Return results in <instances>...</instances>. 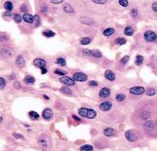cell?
I'll list each match as a JSON object with an SVG mask.
<instances>
[{
    "label": "cell",
    "instance_id": "f1b7e54d",
    "mask_svg": "<svg viewBox=\"0 0 157 151\" xmlns=\"http://www.w3.org/2000/svg\"><path fill=\"white\" fill-rule=\"evenodd\" d=\"M125 99H126V96L125 95L123 94H117V96H115V100L118 101V102H123Z\"/></svg>",
    "mask_w": 157,
    "mask_h": 151
},
{
    "label": "cell",
    "instance_id": "83f0119b",
    "mask_svg": "<svg viewBox=\"0 0 157 151\" xmlns=\"http://www.w3.org/2000/svg\"><path fill=\"white\" fill-rule=\"evenodd\" d=\"M55 63L60 66H66V60H65L64 58H57V60H55Z\"/></svg>",
    "mask_w": 157,
    "mask_h": 151
},
{
    "label": "cell",
    "instance_id": "c3c4849f",
    "mask_svg": "<svg viewBox=\"0 0 157 151\" xmlns=\"http://www.w3.org/2000/svg\"><path fill=\"white\" fill-rule=\"evenodd\" d=\"M72 118H73V120H75V121H79V122H80V121H82V120H80V118L77 117V116H75V115H72Z\"/></svg>",
    "mask_w": 157,
    "mask_h": 151
},
{
    "label": "cell",
    "instance_id": "9a60e30c",
    "mask_svg": "<svg viewBox=\"0 0 157 151\" xmlns=\"http://www.w3.org/2000/svg\"><path fill=\"white\" fill-rule=\"evenodd\" d=\"M16 64H17V66L19 67V68H23V67L25 66V60L22 56H19V57L17 58V59H16Z\"/></svg>",
    "mask_w": 157,
    "mask_h": 151
},
{
    "label": "cell",
    "instance_id": "cb8c5ba5",
    "mask_svg": "<svg viewBox=\"0 0 157 151\" xmlns=\"http://www.w3.org/2000/svg\"><path fill=\"white\" fill-rule=\"evenodd\" d=\"M29 117H30L32 120H38L39 117H40V115L35 111H30L29 112Z\"/></svg>",
    "mask_w": 157,
    "mask_h": 151
},
{
    "label": "cell",
    "instance_id": "7a4b0ae2",
    "mask_svg": "<svg viewBox=\"0 0 157 151\" xmlns=\"http://www.w3.org/2000/svg\"><path fill=\"white\" fill-rule=\"evenodd\" d=\"M129 93L131 95H135V96H140L145 93V89L142 86H134L129 88Z\"/></svg>",
    "mask_w": 157,
    "mask_h": 151
},
{
    "label": "cell",
    "instance_id": "681fc988",
    "mask_svg": "<svg viewBox=\"0 0 157 151\" xmlns=\"http://www.w3.org/2000/svg\"><path fill=\"white\" fill-rule=\"evenodd\" d=\"M14 136H16V138H21V139L24 138L21 134H14Z\"/></svg>",
    "mask_w": 157,
    "mask_h": 151
},
{
    "label": "cell",
    "instance_id": "db71d44e",
    "mask_svg": "<svg viewBox=\"0 0 157 151\" xmlns=\"http://www.w3.org/2000/svg\"><path fill=\"white\" fill-rule=\"evenodd\" d=\"M2 121H3V118L1 117V116H0V123L2 122Z\"/></svg>",
    "mask_w": 157,
    "mask_h": 151
},
{
    "label": "cell",
    "instance_id": "ee69618b",
    "mask_svg": "<svg viewBox=\"0 0 157 151\" xmlns=\"http://www.w3.org/2000/svg\"><path fill=\"white\" fill-rule=\"evenodd\" d=\"M82 53H83L84 55L92 56V51L91 50H88V49H84V50H82Z\"/></svg>",
    "mask_w": 157,
    "mask_h": 151
},
{
    "label": "cell",
    "instance_id": "74e56055",
    "mask_svg": "<svg viewBox=\"0 0 157 151\" xmlns=\"http://www.w3.org/2000/svg\"><path fill=\"white\" fill-rule=\"evenodd\" d=\"M40 21H41V20H40V17L38 15H35L34 16V21L33 22H35V26L36 27H38L39 25H40Z\"/></svg>",
    "mask_w": 157,
    "mask_h": 151
},
{
    "label": "cell",
    "instance_id": "ab89813d",
    "mask_svg": "<svg viewBox=\"0 0 157 151\" xmlns=\"http://www.w3.org/2000/svg\"><path fill=\"white\" fill-rule=\"evenodd\" d=\"M5 86H6V81L4 78L0 77V89H4Z\"/></svg>",
    "mask_w": 157,
    "mask_h": 151
},
{
    "label": "cell",
    "instance_id": "d6a6232c",
    "mask_svg": "<svg viewBox=\"0 0 157 151\" xmlns=\"http://www.w3.org/2000/svg\"><path fill=\"white\" fill-rule=\"evenodd\" d=\"M54 72H55V74H57V75H60V76H66L67 74V72H65V70H60V69H55Z\"/></svg>",
    "mask_w": 157,
    "mask_h": 151
},
{
    "label": "cell",
    "instance_id": "8fae6325",
    "mask_svg": "<svg viewBox=\"0 0 157 151\" xmlns=\"http://www.w3.org/2000/svg\"><path fill=\"white\" fill-rule=\"evenodd\" d=\"M104 77H105L106 80H108V81L110 82H113L115 80V74L114 73L112 70H107L104 72Z\"/></svg>",
    "mask_w": 157,
    "mask_h": 151
},
{
    "label": "cell",
    "instance_id": "ba28073f",
    "mask_svg": "<svg viewBox=\"0 0 157 151\" xmlns=\"http://www.w3.org/2000/svg\"><path fill=\"white\" fill-rule=\"evenodd\" d=\"M53 111H52V110H50V108H45V110H44V111H43V118H44V120H46V121H49V120H51L52 118H53Z\"/></svg>",
    "mask_w": 157,
    "mask_h": 151
},
{
    "label": "cell",
    "instance_id": "44dd1931",
    "mask_svg": "<svg viewBox=\"0 0 157 151\" xmlns=\"http://www.w3.org/2000/svg\"><path fill=\"white\" fill-rule=\"evenodd\" d=\"M4 8L7 11H10V10H13V4H12L10 1H7V2H5V4H4Z\"/></svg>",
    "mask_w": 157,
    "mask_h": 151
},
{
    "label": "cell",
    "instance_id": "d4e9b609",
    "mask_svg": "<svg viewBox=\"0 0 157 151\" xmlns=\"http://www.w3.org/2000/svg\"><path fill=\"white\" fill-rule=\"evenodd\" d=\"M60 92L63 93V94H66V95H71L72 94V91L68 88V86H64V87H61L60 88Z\"/></svg>",
    "mask_w": 157,
    "mask_h": 151
},
{
    "label": "cell",
    "instance_id": "60d3db41",
    "mask_svg": "<svg viewBox=\"0 0 157 151\" xmlns=\"http://www.w3.org/2000/svg\"><path fill=\"white\" fill-rule=\"evenodd\" d=\"M93 2L95 4H99V5H104L107 2V0H93Z\"/></svg>",
    "mask_w": 157,
    "mask_h": 151
},
{
    "label": "cell",
    "instance_id": "836d02e7",
    "mask_svg": "<svg viewBox=\"0 0 157 151\" xmlns=\"http://www.w3.org/2000/svg\"><path fill=\"white\" fill-rule=\"evenodd\" d=\"M13 20L16 21L17 23H21V20H22V18H21V16L19 15V14H14L13 15Z\"/></svg>",
    "mask_w": 157,
    "mask_h": 151
},
{
    "label": "cell",
    "instance_id": "b9f144b4",
    "mask_svg": "<svg viewBox=\"0 0 157 151\" xmlns=\"http://www.w3.org/2000/svg\"><path fill=\"white\" fill-rule=\"evenodd\" d=\"M39 144H40V145H42V147H47V143H46V141L44 139L39 140Z\"/></svg>",
    "mask_w": 157,
    "mask_h": 151
},
{
    "label": "cell",
    "instance_id": "bcb514c9",
    "mask_svg": "<svg viewBox=\"0 0 157 151\" xmlns=\"http://www.w3.org/2000/svg\"><path fill=\"white\" fill-rule=\"evenodd\" d=\"M151 8L154 12H157V2H153L151 5Z\"/></svg>",
    "mask_w": 157,
    "mask_h": 151
},
{
    "label": "cell",
    "instance_id": "f907efd6",
    "mask_svg": "<svg viewBox=\"0 0 157 151\" xmlns=\"http://www.w3.org/2000/svg\"><path fill=\"white\" fill-rule=\"evenodd\" d=\"M41 72H42V74H45L47 72V70H46V68H42L41 69Z\"/></svg>",
    "mask_w": 157,
    "mask_h": 151
},
{
    "label": "cell",
    "instance_id": "f35d334b",
    "mask_svg": "<svg viewBox=\"0 0 157 151\" xmlns=\"http://www.w3.org/2000/svg\"><path fill=\"white\" fill-rule=\"evenodd\" d=\"M138 14H139V12L136 8H132V10H130V15L132 18H136L137 16H138Z\"/></svg>",
    "mask_w": 157,
    "mask_h": 151
},
{
    "label": "cell",
    "instance_id": "30bf717a",
    "mask_svg": "<svg viewBox=\"0 0 157 151\" xmlns=\"http://www.w3.org/2000/svg\"><path fill=\"white\" fill-rule=\"evenodd\" d=\"M110 93H111V91H110L109 88L104 87V88L101 89L100 92H99V96H100L101 98H106L110 96Z\"/></svg>",
    "mask_w": 157,
    "mask_h": 151
},
{
    "label": "cell",
    "instance_id": "f5cc1de1",
    "mask_svg": "<svg viewBox=\"0 0 157 151\" xmlns=\"http://www.w3.org/2000/svg\"><path fill=\"white\" fill-rule=\"evenodd\" d=\"M15 87H16V88H21V84H19V83H18V82H16V83H15Z\"/></svg>",
    "mask_w": 157,
    "mask_h": 151
},
{
    "label": "cell",
    "instance_id": "d590c367",
    "mask_svg": "<svg viewBox=\"0 0 157 151\" xmlns=\"http://www.w3.org/2000/svg\"><path fill=\"white\" fill-rule=\"evenodd\" d=\"M129 56H124V57L121 59V60H120V62H121L123 65H125V64H127V63L129 62Z\"/></svg>",
    "mask_w": 157,
    "mask_h": 151
},
{
    "label": "cell",
    "instance_id": "7402d4cb",
    "mask_svg": "<svg viewBox=\"0 0 157 151\" xmlns=\"http://www.w3.org/2000/svg\"><path fill=\"white\" fill-rule=\"evenodd\" d=\"M80 151H93V147L92 145H82V147H80Z\"/></svg>",
    "mask_w": 157,
    "mask_h": 151
},
{
    "label": "cell",
    "instance_id": "1f68e13d",
    "mask_svg": "<svg viewBox=\"0 0 157 151\" xmlns=\"http://www.w3.org/2000/svg\"><path fill=\"white\" fill-rule=\"evenodd\" d=\"M126 43H127V40H126L125 38L119 37V38H117V39H115V44H117V45H125Z\"/></svg>",
    "mask_w": 157,
    "mask_h": 151
},
{
    "label": "cell",
    "instance_id": "e0dca14e",
    "mask_svg": "<svg viewBox=\"0 0 157 151\" xmlns=\"http://www.w3.org/2000/svg\"><path fill=\"white\" fill-rule=\"evenodd\" d=\"M144 128L146 130H153L154 128V123L151 121H147L146 122H144Z\"/></svg>",
    "mask_w": 157,
    "mask_h": 151
},
{
    "label": "cell",
    "instance_id": "4dcf8cb0",
    "mask_svg": "<svg viewBox=\"0 0 157 151\" xmlns=\"http://www.w3.org/2000/svg\"><path fill=\"white\" fill-rule=\"evenodd\" d=\"M142 62H143V57L140 55H138L136 57V61H135L136 65L137 66H140V65L142 64Z\"/></svg>",
    "mask_w": 157,
    "mask_h": 151
},
{
    "label": "cell",
    "instance_id": "603a6c76",
    "mask_svg": "<svg viewBox=\"0 0 157 151\" xmlns=\"http://www.w3.org/2000/svg\"><path fill=\"white\" fill-rule=\"evenodd\" d=\"M114 32H115V30H114L113 28H107V29H105V30L104 31V32H103V34H104V36H107V37H108V36L112 35Z\"/></svg>",
    "mask_w": 157,
    "mask_h": 151
},
{
    "label": "cell",
    "instance_id": "816d5d0a",
    "mask_svg": "<svg viewBox=\"0 0 157 151\" xmlns=\"http://www.w3.org/2000/svg\"><path fill=\"white\" fill-rule=\"evenodd\" d=\"M21 11H26L27 10V7L25 6V5H22V6H21Z\"/></svg>",
    "mask_w": 157,
    "mask_h": 151
},
{
    "label": "cell",
    "instance_id": "ffe728a7",
    "mask_svg": "<svg viewBox=\"0 0 157 151\" xmlns=\"http://www.w3.org/2000/svg\"><path fill=\"white\" fill-rule=\"evenodd\" d=\"M24 82L26 83H28V84H32V83H34V82H35V79H34L32 76L28 75L24 78Z\"/></svg>",
    "mask_w": 157,
    "mask_h": 151
},
{
    "label": "cell",
    "instance_id": "f546056e",
    "mask_svg": "<svg viewBox=\"0 0 157 151\" xmlns=\"http://www.w3.org/2000/svg\"><path fill=\"white\" fill-rule=\"evenodd\" d=\"M91 43V39L89 37H83L80 39V45H87Z\"/></svg>",
    "mask_w": 157,
    "mask_h": 151
},
{
    "label": "cell",
    "instance_id": "4fadbf2b",
    "mask_svg": "<svg viewBox=\"0 0 157 151\" xmlns=\"http://www.w3.org/2000/svg\"><path fill=\"white\" fill-rule=\"evenodd\" d=\"M104 134L105 136H108V137H111V136H114L115 135V130L113 128H110V127H108V128H105L104 130Z\"/></svg>",
    "mask_w": 157,
    "mask_h": 151
},
{
    "label": "cell",
    "instance_id": "9f6ffc18",
    "mask_svg": "<svg viewBox=\"0 0 157 151\" xmlns=\"http://www.w3.org/2000/svg\"><path fill=\"white\" fill-rule=\"evenodd\" d=\"M154 42H155V43H156V44H157V35H156V38H155V40H154Z\"/></svg>",
    "mask_w": 157,
    "mask_h": 151
},
{
    "label": "cell",
    "instance_id": "52a82bcc",
    "mask_svg": "<svg viewBox=\"0 0 157 151\" xmlns=\"http://www.w3.org/2000/svg\"><path fill=\"white\" fill-rule=\"evenodd\" d=\"M112 107H113V104L110 101H104V102H102L99 105V108L102 111H108V110H111Z\"/></svg>",
    "mask_w": 157,
    "mask_h": 151
},
{
    "label": "cell",
    "instance_id": "2e32d148",
    "mask_svg": "<svg viewBox=\"0 0 157 151\" xmlns=\"http://www.w3.org/2000/svg\"><path fill=\"white\" fill-rule=\"evenodd\" d=\"M63 10H64V11L66 12V13H68V14H73V13H75V10H74V8H72L70 5H68V4L64 5V7H63Z\"/></svg>",
    "mask_w": 157,
    "mask_h": 151
},
{
    "label": "cell",
    "instance_id": "3957f363",
    "mask_svg": "<svg viewBox=\"0 0 157 151\" xmlns=\"http://www.w3.org/2000/svg\"><path fill=\"white\" fill-rule=\"evenodd\" d=\"M156 35L157 34H155V32H153V31H146L144 32V39H145L146 42L151 43V42H154Z\"/></svg>",
    "mask_w": 157,
    "mask_h": 151
},
{
    "label": "cell",
    "instance_id": "f6af8a7d",
    "mask_svg": "<svg viewBox=\"0 0 157 151\" xmlns=\"http://www.w3.org/2000/svg\"><path fill=\"white\" fill-rule=\"evenodd\" d=\"M142 115H143V116H141L142 119H148V118L150 117V113H149V112H147V111L142 112Z\"/></svg>",
    "mask_w": 157,
    "mask_h": 151
},
{
    "label": "cell",
    "instance_id": "5bb4252c",
    "mask_svg": "<svg viewBox=\"0 0 157 151\" xmlns=\"http://www.w3.org/2000/svg\"><path fill=\"white\" fill-rule=\"evenodd\" d=\"M22 19L24 20V21H26L27 23H32L34 21V17L32 15H31V14L29 13H25L23 14L22 16Z\"/></svg>",
    "mask_w": 157,
    "mask_h": 151
},
{
    "label": "cell",
    "instance_id": "7bdbcfd3",
    "mask_svg": "<svg viewBox=\"0 0 157 151\" xmlns=\"http://www.w3.org/2000/svg\"><path fill=\"white\" fill-rule=\"evenodd\" d=\"M89 85L90 86H98V82L96 81H90L89 82Z\"/></svg>",
    "mask_w": 157,
    "mask_h": 151
},
{
    "label": "cell",
    "instance_id": "8992f818",
    "mask_svg": "<svg viewBox=\"0 0 157 151\" xmlns=\"http://www.w3.org/2000/svg\"><path fill=\"white\" fill-rule=\"evenodd\" d=\"M73 78L75 81L77 82H85L87 81V75L82 72H76V73L73 74Z\"/></svg>",
    "mask_w": 157,
    "mask_h": 151
},
{
    "label": "cell",
    "instance_id": "484cf974",
    "mask_svg": "<svg viewBox=\"0 0 157 151\" xmlns=\"http://www.w3.org/2000/svg\"><path fill=\"white\" fill-rule=\"evenodd\" d=\"M43 35L45 36V37H53V36L55 35V34L50 30H46L44 32H43Z\"/></svg>",
    "mask_w": 157,
    "mask_h": 151
},
{
    "label": "cell",
    "instance_id": "7c38bea8",
    "mask_svg": "<svg viewBox=\"0 0 157 151\" xmlns=\"http://www.w3.org/2000/svg\"><path fill=\"white\" fill-rule=\"evenodd\" d=\"M0 54H1V56L4 58H10L12 56V51L10 50V49L8 48H2L1 50H0Z\"/></svg>",
    "mask_w": 157,
    "mask_h": 151
},
{
    "label": "cell",
    "instance_id": "277c9868",
    "mask_svg": "<svg viewBox=\"0 0 157 151\" xmlns=\"http://www.w3.org/2000/svg\"><path fill=\"white\" fill-rule=\"evenodd\" d=\"M125 137H126V139L129 142H135L137 139H138V135H137L136 133L132 130L127 131L125 134Z\"/></svg>",
    "mask_w": 157,
    "mask_h": 151
},
{
    "label": "cell",
    "instance_id": "6da1fadb",
    "mask_svg": "<svg viewBox=\"0 0 157 151\" xmlns=\"http://www.w3.org/2000/svg\"><path fill=\"white\" fill-rule=\"evenodd\" d=\"M79 115L82 116L86 119H94L96 117V112L95 110H92V108H80V110H78Z\"/></svg>",
    "mask_w": 157,
    "mask_h": 151
},
{
    "label": "cell",
    "instance_id": "11a10c76",
    "mask_svg": "<svg viewBox=\"0 0 157 151\" xmlns=\"http://www.w3.org/2000/svg\"><path fill=\"white\" fill-rule=\"evenodd\" d=\"M44 98H46V99H49V97H48L47 96H45V95H44Z\"/></svg>",
    "mask_w": 157,
    "mask_h": 151
},
{
    "label": "cell",
    "instance_id": "5b68a950",
    "mask_svg": "<svg viewBox=\"0 0 157 151\" xmlns=\"http://www.w3.org/2000/svg\"><path fill=\"white\" fill-rule=\"evenodd\" d=\"M59 81L62 83H64L65 85H68V86H71V85H75V80L73 78H70L68 76H62V77L59 79Z\"/></svg>",
    "mask_w": 157,
    "mask_h": 151
},
{
    "label": "cell",
    "instance_id": "e575fe53",
    "mask_svg": "<svg viewBox=\"0 0 157 151\" xmlns=\"http://www.w3.org/2000/svg\"><path fill=\"white\" fill-rule=\"evenodd\" d=\"M155 93H156V91H155L154 88H149L147 91H146V95H147V96H154Z\"/></svg>",
    "mask_w": 157,
    "mask_h": 151
},
{
    "label": "cell",
    "instance_id": "9c48e42d",
    "mask_svg": "<svg viewBox=\"0 0 157 151\" xmlns=\"http://www.w3.org/2000/svg\"><path fill=\"white\" fill-rule=\"evenodd\" d=\"M33 65L35 67H37V68H45L46 66V62L45 60H44V59H35L33 61Z\"/></svg>",
    "mask_w": 157,
    "mask_h": 151
},
{
    "label": "cell",
    "instance_id": "7dc6e473",
    "mask_svg": "<svg viewBox=\"0 0 157 151\" xmlns=\"http://www.w3.org/2000/svg\"><path fill=\"white\" fill-rule=\"evenodd\" d=\"M53 4H61V3L64 1V0H50Z\"/></svg>",
    "mask_w": 157,
    "mask_h": 151
},
{
    "label": "cell",
    "instance_id": "4316f807",
    "mask_svg": "<svg viewBox=\"0 0 157 151\" xmlns=\"http://www.w3.org/2000/svg\"><path fill=\"white\" fill-rule=\"evenodd\" d=\"M92 51V56L94 58H97V59H99V58L102 57V53H101V51H99V50H97V49H94V50H91Z\"/></svg>",
    "mask_w": 157,
    "mask_h": 151
},
{
    "label": "cell",
    "instance_id": "ac0fdd59",
    "mask_svg": "<svg viewBox=\"0 0 157 151\" xmlns=\"http://www.w3.org/2000/svg\"><path fill=\"white\" fill-rule=\"evenodd\" d=\"M80 21H82V23H85V24H93V21L92 19H90V18H87V17H82L80 19Z\"/></svg>",
    "mask_w": 157,
    "mask_h": 151
},
{
    "label": "cell",
    "instance_id": "8d00e7d4",
    "mask_svg": "<svg viewBox=\"0 0 157 151\" xmlns=\"http://www.w3.org/2000/svg\"><path fill=\"white\" fill-rule=\"evenodd\" d=\"M118 3H119V5H121L122 7H124V8L129 6V1H128V0H118Z\"/></svg>",
    "mask_w": 157,
    "mask_h": 151
},
{
    "label": "cell",
    "instance_id": "d6986e66",
    "mask_svg": "<svg viewBox=\"0 0 157 151\" xmlns=\"http://www.w3.org/2000/svg\"><path fill=\"white\" fill-rule=\"evenodd\" d=\"M133 32H134V31H133V29L131 28L130 26L126 27L125 30H124V34H125V35H127V36H131L133 34Z\"/></svg>",
    "mask_w": 157,
    "mask_h": 151
}]
</instances>
